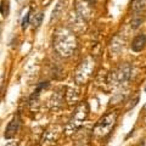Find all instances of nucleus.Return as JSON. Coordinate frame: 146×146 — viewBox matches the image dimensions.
I'll return each instance as SVG.
<instances>
[{
  "mask_svg": "<svg viewBox=\"0 0 146 146\" xmlns=\"http://www.w3.org/2000/svg\"><path fill=\"white\" fill-rule=\"evenodd\" d=\"M77 42L73 33L66 28H60L55 32L54 36V48L62 56H71L74 52Z\"/></svg>",
  "mask_w": 146,
  "mask_h": 146,
  "instance_id": "f257e3e1",
  "label": "nucleus"
},
{
  "mask_svg": "<svg viewBox=\"0 0 146 146\" xmlns=\"http://www.w3.org/2000/svg\"><path fill=\"white\" fill-rule=\"evenodd\" d=\"M88 105L86 104H80L78 107H77L76 112L73 113V117L72 119L70 121V123L67 124V133H73V131H76L77 129H79L80 125L83 124V121L88 116Z\"/></svg>",
  "mask_w": 146,
  "mask_h": 146,
  "instance_id": "f03ea898",
  "label": "nucleus"
},
{
  "mask_svg": "<svg viewBox=\"0 0 146 146\" xmlns=\"http://www.w3.org/2000/svg\"><path fill=\"white\" fill-rule=\"evenodd\" d=\"M117 121V113L113 112V113H110V115H106L104 118L99 121V123L95 125V134L99 135V136H104L110 133V130L113 128L115 123Z\"/></svg>",
  "mask_w": 146,
  "mask_h": 146,
  "instance_id": "7ed1b4c3",
  "label": "nucleus"
},
{
  "mask_svg": "<svg viewBox=\"0 0 146 146\" xmlns=\"http://www.w3.org/2000/svg\"><path fill=\"white\" fill-rule=\"evenodd\" d=\"M130 73H131L130 65L124 63V65L116 68V70L111 73V77H110V78H111V82L113 84H121V83H124V82H127L129 79Z\"/></svg>",
  "mask_w": 146,
  "mask_h": 146,
  "instance_id": "20e7f679",
  "label": "nucleus"
},
{
  "mask_svg": "<svg viewBox=\"0 0 146 146\" xmlns=\"http://www.w3.org/2000/svg\"><path fill=\"white\" fill-rule=\"evenodd\" d=\"M20 125H21V118L20 116H15L11 119V122L7 124L6 127V130H5V138L6 139H11L12 136H15V134L20 129Z\"/></svg>",
  "mask_w": 146,
  "mask_h": 146,
  "instance_id": "39448f33",
  "label": "nucleus"
},
{
  "mask_svg": "<svg viewBox=\"0 0 146 146\" xmlns=\"http://www.w3.org/2000/svg\"><path fill=\"white\" fill-rule=\"evenodd\" d=\"M145 45H146V35L139 34L135 36L133 43H131V49H133V51H135V52H140L141 50H144Z\"/></svg>",
  "mask_w": 146,
  "mask_h": 146,
  "instance_id": "423d86ee",
  "label": "nucleus"
},
{
  "mask_svg": "<svg viewBox=\"0 0 146 146\" xmlns=\"http://www.w3.org/2000/svg\"><path fill=\"white\" fill-rule=\"evenodd\" d=\"M146 7V0H133L131 3V10L134 12V16L141 17L140 13H143Z\"/></svg>",
  "mask_w": 146,
  "mask_h": 146,
  "instance_id": "0eeeda50",
  "label": "nucleus"
},
{
  "mask_svg": "<svg viewBox=\"0 0 146 146\" xmlns=\"http://www.w3.org/2000/svg\"><path fill=\"white\" fill-rule=\"evenodd\" d=\"M76 9H77V12H78V15L80 17L86 18V16L89 15V7L85 4V1L83 4V0H77L76 1Z\"/></svg>",
  "mask_w": 146,
  "mask_h": 146,
  "instance_id": "6e6552de",
  "label": "nucleus"
},
{
  "mask_svg": "<svg viewBox=\"0 0 146 146\" xmlns=\"http://www.w3.org/2000/svg\"><path fill=\"white\" fill-rule=\"evenodd\" d=\"M42 21H43V13H42V12H38L36 15H34L33 18H32L31 23L33 25L34 28H38V27L42 25Z\"/></svg>",
  "mask_w": 146,
  "mask_h": 146,
  "instance_id": "1a4fd4ad",
  "label": "nucleus"
},
{
  "mask_svg": "<svg viewBox=\"0 0 146 146\" xmlns=\"http://www.w3.org/2000/svg\"><path fill=\"white\" fill-rule=\"evenodd\" d=\"M29 17H31V15H29V12H27L26 15H25V17H23V20H22V28H27V26H28V23H29Z\"/></svg>",
  "mask_w": 146,
  "mask_h": 146,
  "instance_id": "9d476101",
  "label": "nucleus"
},
{
  "mask_svg": "<svg viewBox=\"0 0 146 146\" xmlns=\"http://www.w3.org/2000/svg\"><path fill=\"white\" fill-rule=\"evenodd\" d=\"M7 13H9V5H7V3H3L1 4V15H3V17H6Z\"/></svg>",
  "mask_w": 146,
  "mask_h": 146,
  "instance_id": "9b49d317",
  "label": "nucleus"
},
{
  "mask_svg": "<svg viewBox=\"0 0 146 146\" xmlns=\"http://www.w3.org/2000/svg\"><path fill=\"white\" fill-rule=\"evenodd\" d=\"M140 146H146V140H145V141H144V143H143V144H141Z\"/></svg>",
  "mask_w": 146,
  "mask_h": 146,
  "instance_id": "f8f14e48",
  "label": "nucleus"
},
{
  "mask_svg": "<svg viewBox=\"0 0 146 146\" xmlns=\"http://www.w3.org/2000/svg\"><path fill=\"white\" fill-rule=\"evenodd\" d=\"M88 1H89V3H94V1H95V0H88Z\"/></svg>",
  "mask_w": 146,
  "mask_h": 146,
  "instance_id": "ddd939ff",
  "label": "nucleus"
}]
</instances>
